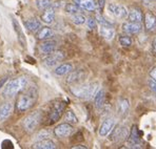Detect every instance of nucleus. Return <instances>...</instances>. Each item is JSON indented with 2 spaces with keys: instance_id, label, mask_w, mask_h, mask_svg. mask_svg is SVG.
Wrapping results in <instances>:
<instances>
[{
  "instance_id": "obj_26",
  "label": "nucleus",
  "mask_w": 156,
  "mask_h": 149,
  "mask_svg": "<svg viewBox=\"0 0 156 149\" xmlns=\"http://www.w3.org/2000/svg\"><path fill=\"white\" fill-rule=\"evenodd\" d=\"M105 90L104 89H98V91L96 93V95L94 96V103H95V107L98 109L102 108L105 105Z\"/></svg>"
},
{
  "instance_id": "obj_5",
  "label": "nucleus",
  "mask_w": 156,
  "mask_h": 149,
  "mask_svg": "<svg viewBox=\"0 0 156 149\" xmlns=\"http://www.w3.org/2000/svg\"><path fill=\"white\" fill-rule=\"evenodd\" d=\"M41 122V113L39 111H34L27 114L22 120V127L27 132H33L37 129L38 125Z\"/></svg>"
},
{
  "instance_id": "obj_15",
  "label": "nucleus",
  "mask_w": 156,
  "mask_h": 149,
  "mask_svg": "<svg viewBox=\"0 0 156 149\" xmlns=\"http://www.w3.org/2000/svg\"><path fill=\"white\" fill-rule=\"evenodd\" d=\"M55 16H56V8H55V5H52L51 4L49 8L43 10V13L41 15V20L44 23L51 24L55 20Z\"/></svg>"
},
{
  "instance_id": "obj_39",
  "label": "nucleus",
  "mask_w": 156,
  "mask_h": 149,
  "mask_svg": "<svg viewBox=\"0 0 156 149\" xmlns=\"http://www.w3.org/2000/svg\"><path fill=\"white\" fill-rule=\"evenodd\" d=\"M78 148L87 149V146H84V145H77V146H73V149H78Z\"/></svg>"
},
{
  "instance_id": "obj_1",
  "label": "nucleus",
  "mask_w": 156,
  "mask_h": 149,
  "mask_svg": "<svg viewBox=\"0 0 156 149\" xmlns=\"http://www.w3.org/2000/svg\"><path fill=\"white\" fill-rule=\"evenodd\" d=\"M38 99V88L31 86L27 89L24 88L16 101V110L18 112H26L35 105Z\"/></svg>"
},
{
  "instance_id": "obj_24",
  "label": "nucleus",
  "mask_w": 156,
  "mask_h": 149,
  "mask_svg": "<svg viewBox=\"0 0 156 149\" xmlns=\"http://www.w3.org/2000/svg\"><path fill=\"white\" fill-rule=\"evenodd\" d=\"M143 13L140 12V10H137V8H132L130 10V12H128V19L131 22H138L141 23L143 21Z\"/></svg>"
},
{
  "instance_id": "obj_12",
  "label": "nucleus",
  "mask_w": 156,
  "mask_h": 149,
  "mask_svg": "<svg viewBox=\"0 0 156 149\" xmlns=\"http://www.w3.org/2000/svg\"><path fill=\"white\" fill-rule=\"evenodd\" d=\"M86 77H87V74L84 70H82V69L72 70L71 73H69V76H68V78H66V83L78 84L83 81Z\"/></svg>"
},
{
  "instance_id": "obj_17",
  "label": "nucleus",
  "mask_w": 156,
  "mask_h": 149,
  "mask_svg": "<svg viewBox=\"0 0 156 149\" xmlns=\"http://www.w3.org/2000/svg\"><path fill=\"white\" fill-rule=\"evenodd\" d=\"M74 3L79 5L81 10L89 11V12H93L97 8L95 0H74Z\"/></svg>"
},
{
  "instance_id": "obj_32",
  "label": "nucleus",
  "mask_w": 156,
  "mask_h": 149,
  "mask_svg": "<svg viewBox=\"0 0 156 149\" xmlns=\"http://www.w3.org/2000/svg\"><path fill=\"white\" fill-rule=\"evenodd\" d=\"M35 3L39 10H45L52 4V0H35Z\"/></svg>"
},
{
  "instance_id": "obj_2",
  "label": "nucleus",
  "mask_w": 156,
  "mask_h": 149,
  "mask_svg": "<svg viewBox=\"0 0 156 149\" xmlns=\"http://www.w3.org/2000/svg\"><path fill=\"white\" fill-rule=\"evenodd\" d=\"M98 83L93 82V83H78L76 85L72 86L70 88L71 93L76 98L83 100L93 99L94 96L98 91Z\"/></svg>"
},
{
  "instance_id": "obj_27",
  "label": "nucleus",
  "mask_w": 156,
  "mask_h": 149,
  "mask_svg": "<svg viewBox=\"0 0 156 149\" xmlns=\"http://www.w3.org/2000/svg\"><path fill=\"white\" fill-rule=\"evenodd\" d=\"M73 70V65L71 63H63L60 64L58 67L55 69V75L57 76H65L68 75L69 73H71Z\"/></svg>"
},
{
  "instance_id": "obj_36",
  "label": "nucleus",
  "mask_w": 156,
  "mask_h": 149,
  "mask_svg": "<svg viewBox=\"0 0 156 149\" xmlns=\"http://www.w3.org/2000/svg\"><path fill=\"white\" fill-rule=\"evenodd\" d=\"M105 0H97V8H99L100 11H102V8H104V6H105ZM96 8V10H97Z\"/></svg>"
},
{
  "instance_id": "obj_31",
  "label": "nucleus",
  "mask_w": 156,
  "mask_h": 149,
  "mask_svg": "<svg viewBox=\"0 0 156 149\" xmlns=\"http://www.w3.org/2000/svg\"><path fill=\"white\" fill-rule=\"evenodd\" d=\"M118 40H119V44H120L121 46H125V47L131 46L133 43V40L130 36H120Z\"/></svg>"
},
{
  "instance_id": "obj_34",
  "label": "nucleus",
  "mask_w": 156,
  "mask_h": 149,
  "mask_svg": "<svg viewBox=\"0 0 156 149\" xmlns=\"http://www.w3.org/2000/svg\"><path fill=\"white\" fill-rule=\"evenodd\" d=\"M86 22H87V25H88V27L90 29H94L96 27V24H97V22H96V20L94 19V18H89Z\"/></svg>"
},
{
  "instance_id": "obj_28",
  "label": "nucleus",
  "mask_w": 156,
  "mask_h": 149,
  "mask_svg": "<svg viewBox=\"0 0 156 149\" xmlns=\"http://www.w3.org/2000/svg\"><path fill=\"white\" fill-rule=\"evenodd\" d=\"M65 120L66 123H70V124H77L78 123V119L76 117V114L74 113V111L69 109L66 111L65 114Z\"/></svg>"
},
{
  "instance_id": "obj_20",
  "label": "nucleus",
  "mask_w": 156,
  "mask_h": 149,
  "mask_svg": "<svg viewBox=\"0 0 156 149\" xmlns=\"http://www.w3.org/2000/svg\"><path fill=\"white\" fill-rule=\"evenodd\" d=\"M13 111V105L10 102H5L2 105H0V123L5 121L10 117V114Z\"/></svg>"
},
{
  "instance_id": "obj_10",
  "label": "nucleus",
  "mask_w": 156,
  "mask_h": 149,
  "mask_svg": "<svg viewBox=\"0 0 156 149\" xmlns=\"http://www.w3.org/2000/svg\"><path fill=\"white\" fill-rule=\"evenodd\" d=\"M108 10L109 12L114 16V17L118 18V19H125L128 17V11L123 5L116 3H110L108 5Z\"/></svg>"
},
{
  "instance_id": "obj_21",
  "label": "nucleus",
  "mask_w": 156,
  "mask_h": 149,
  "mask_svg": "<svg viewBox=\"0 0 156 149\" xmlns=\"http://www.w3.org/2000/svg\"><path fill=\"white\" fill-rule=\"evenodd\" d=\"M144 26L147 31H154L156 27V16L152 12H147L144 15Z\"/></svg>"
},
{
  "instance_id": "obj_37",
  "label": "nucleus",
  "mask_w": 156,
  "mask_h": 149,
  "mask_svg": "<svg viewBox=\"0 0 156 149\" xmlns=\"http://www.w3.org/2000/svg\"><path fill=\"white\" fill-rule=\"evenodd\" d=\"M150 77L153 79V81H155V82H156V67H154V68H153V69L150 72Z\"/></svg>"
},
{
  "instance_id": "obj_13",
  "label": "nucleus",
  "mask_w": 156,
  "mask_h": 149,
  "mask_svg": "<svg viewBox=\"0 0 156 149\" xmlns=\"http://www.w3.org/2000/svg\"><path fill=\"white\" fill-rule=\"evenodd\" d=\"M141 23H138V22H125L122 25H121V29H122L123 33L128 34V35H136V34L140 33L141 32Z\"/></svg>"
},
{
  "instance_id": "obj_30",
  "label": "nucleus",
  "mask_w": 156,
  "mask_h": 149,
  "mask_svg": "<svg viewBox=\"0 0 156 149\" xmlns=\"http://www.w3.org/2000/svg\"><path fill=\"white\" fill-rule=\"evenodd\" d=\"M72 21H73V23L76 25H81L87 21V19L83 15L78 13V14H74V15L72 16Z\"/></svg>"
},
{
  "instance_id": "obj_16",
  "label": "nucleus",
  "mask_w": 156,
  "mask_h": 149,
  "mask_svg": "<svg viewBox=\"0 0 156 149\" xmlns=\"http://www.w3.org/2000/svg\"><path fill=\"white\" fill-rule=\"evenodd\" d=\"M12 23H13L14 31H15V33L17 34V38H18V41H19L20 45H21L22 47H26L27 46V39H26V36H24V33H23V31H22L21 26H20L19 22H18L16 19H13Z\"/></svg>"
},
{
  "instance_id": "obj_11",
  "label": "nucleus",
  "mask_w": 156,
  "mask_h": 149,
  "mask_svg": "<svg viewBox=\"0 0 156 149\" xmlns=\"http://www.w3.org/2000/svg\"><path fill=\"white\" fill-rule=\"evenodd\" d=\"M115 125H116V121L114 118L105 119L99 127V131H98L99 136L102 137H108L110 134H111V131L113 130V128L115 127Z\"/></svg>"
},
{
  "instance_id": "obj_38",
  "label": "nucleus",
  "mask_w": 156,
  "mask_h": 149,
  "mask_svg": "<svg viewBox=\"0 0 156 149\" xmlns=\"http://www.w3.org/2000/svg\"><path fill=\"white\" fill-rule=\"evenodd\" d=\"M6 80H8V78H3V79H1L0 80V88H1V87H3V85H4V83H5L6 82Z\"/></svg>"
},
{
  "instance_id": "obj_25",
  "label": "nucleus",
  "mask_w": 156,
  "mask_h": 149,
  "mask_svg": "<svg viewBox=\"0 0 156 149\" xmlns=\"http://www.w3.org/2000/svg\"><path fill=\"white\" fill-rule=\"evenodd\" d=\"M117 110L120 116H126L130 110V103L128 99H120L117 104Z\"/></svg>"
},
{
  "instance_id": "obj_29",
  "label": "nucleus",
  "mask_w": 156,
  "mask_h": 149,
  "mask_svg": "<svg viewBox=\"0 0 156 149\" xmlns=\"http://www.w3.org/2000/svg\"><path fill=\"white\" fill-rule=\"evenodd\" d=\"M80 11H81V8L79 5H77L76 3H68L66 5V12L71 14V15L78 14Z\"/></svg>"
},
{
  "instance_id": "obj_3",
  "label": "nucleus",
  "mask_w": 156,
  "mask_h": 149,
  "mask_svg": "<svg viewBox=\"0 0 156 149\" xmlns=\"http://www.w3.org/2000/svg\"><path fill=\"white\" fill-rule=\"evenodd\" d=\"M27 84V79L26 77H19L9 81L5 85L3 86V91L2 95L4 98H13L19 93H21L26 88Z\"/></svg>"
},
{
  "instance_id": "obj_4",
  "label": "nucleus",
  "mask_w": 156,
  "mask_h": 149,
  "mask_svg": "<svg viewBox=\"0 0 156 149\" xmlns=\"http://www.w3.org/2000/svg\"><path fill=\"white\" fill-rule=\"evenodd\" d=\"M66 101L63 100H57L52 104V107L49 111V123L53 124L59 121V119L62 117L63 112L66 110Z\"/></svg>"
},
{
  "instance_id": "obj_9",
  "label": "nucleus",
  "mask_w": 156,
  "mask_h": 149,
  "mask_svg": "<svg viewBox=\"0 0 156 149\" xmlns=\"http://www.w3.org/2000/svg\"><path fill=\"white\" fill-rule=\"evenodd\" d=\"M73 130H74V128H73L72 124L66 123V122L61 123V124L57 125L56 127H55L54 134L58 137H68L72 134Z\"/></svg>"
},
{
  "instance_id": "obj_22",
  "label": "nucleus",
  "mask_w": 156,
  "mask_h": 149,
  "mask_svg": "<svg viewBox=\"0 0 156 149\" xmlns=\"http://www.w3.org/2000/svg\"><path fill=\"white\" fill-rule=\"evenodd\" d=\"M37 39L38 40L41 41H44V40H49V39H52L53 36H54V32H53L52 29L50 27H40V29L37 31Z\"/></svg>"
},
{
  "instance_id": "obj_14",
  "label": "nucleus",
  "mask_w": 156,
  "mask_h": 149,
  "mask_svg": "<svg viewBox=\"0 0 156 149\" xmlns=\"http://www.w3.org/2000/svg\"><path fill=\"white\" fill-rule=\"evenodd\" d=\"M57 42L55 40H44L40 45H39V52L41 55H49L53 52L54 50H56Z\"/></svg>"
},
{
  "instance_id": "obj_23",
  "label": "nucleus",
  "mask_w": 156,
  "mask_h": 149,
  "mask_svg": "<svg viewBox=\"0 0 156 149\" xmlns=\"http://www.w3.org/2000/svg\"><path fill=\"white\" fill-rule=\"evenodd\" d=\"M26 27L32 33H37V31L41 27V21L38 20L37 18H31V19H27L26 22Z\"/></svg>"
},
{
  "instance_id": "obj_19",
  "label": "nucleus",
  "mask_w": 156,
  "mask_h": 149,
  "mask_svg": "<svg viewBox=\"0 0 156 149\" xmlns=\"http://www.w3.org/2000/svg\"><path fill=\"white\" fill-rule=\"evenodd\" d=\"M33 148L35 149H55L56 144L50 139H42L38 140L37 142L33 144Z\"/></svg>"
},
{
  "instance_id": "obj_18",
  "label": "nucleus",
  "mask_w": 156,
  "mask_h": 149,
  "mask_svg": "<svg viewBox=\"0 0 156 149\" xmlns=\"http://www.w3.org/2000/svg\"><path fill=\"white\" fill-rule=\"evenodd\" d=\"M99 34L102 38L110 41L115 37V31L112 27V25H100Z\"/></svg>"
},
{
  "instance_id": "obj_40",
  "label": "nucleus",
  "mask_w": 156,
  "mask_h": 149,
  "mask_svg": "<svg viewBox=\"0 0 156 149\" xmlns=\"http://www.w3.org/2000/svg\"><path fill=\"white\" fill-rule=\"evenodd\" d=\"M153 47H154V52L156 54V38L154 39V41H153Z\"/></svg>"
},
{
  "instance_id": "obj_8",
  "label": "nucleus",
  "mask_w": 156,
  "mask_h": 149,
  "mask_svg": "<svg viewBox=\"0 0 156 149\" xmlns=\"http://www.w3.org/2000/svg\"><path fill=\"white\" fill-rule=\"evenodd\" d=\"M128 134H129V131H128L127 126L115 125V127L113 128V130L110 134V137L114 142H120L123 141L125 139H127Z\"/></svg>"
},
{
  "instance_id": "obj_35",
  "label": "nucleus",
  "mask_w": 156,
  "mask_h": 149,
  "mask_svg": "<svg viewBox=\"0 0 156 149\" xmlns=\"http://www.w3.org/2000/svg\"><path fill=\"white\" fill-rule=\"evenodd\" d=\"M149 86H150V89L153 91L154 96L156 97V82L155 81H149Z\"/></svg>"
},
{
  "instance_id": "obj_6",
  "label": "nucleus",
  "mask_w": 156,
  "mask_h": 149,
  "mask_svg": "<svg viewBox=\"0 0 156 149\" xmlns=\"http://www.w3.org/2000/svg\"><path fill=\"white\" fill-rule=\"evenodd\" d=\"M144 145V142L139 136L138 129L136 125H133L131 132L128 137V147L130 148H141Z\"/></svg>"
},
{
  "instance_id": "obj_7",
  "label": "nucleus",
  "mask_w": 156,
  "mask_h": 149,
  "mask_svg": "<svg viewBox=\"0 0 156 149\" xmlns=\"http://www.w3.org/2000/svg\"><path fill=\"white\" fill-rule=\"evenodd\" d=\"M63 59H65V52H61V50H54L43 59V63L48 67H53V66L57 65L59 62H61Z\"/></svg>"
},
{
  "instance_id": "obj_33",
  "label": "nucleus",
  "mask_w": 156,
  "mask_h": 149,
  "mask_svg": "<svg viewBox=\"0 0 156 149\" xmlns=\"http://www.w3.org/2000/svg\"><path fill=\"white\" fill-rule=\"evenodd\" d=\"M143 3L151 12H156V0H143Z\"/></svg>"
}]
</instances>
